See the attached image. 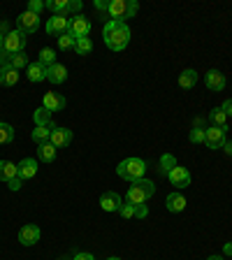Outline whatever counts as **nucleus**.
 I'll return each instance as SVG.
<instances>
[{
	"instance_id": "obj_1",
	"label": "nucleus",
	"mask_w": 232,
	"mask_h": 260,
	"mask_svg": "<svg viewBox=\"0 0 232 260\" xmlns=\"http://www.w3.org/2000/svg\"><path fill=\"white\" fill-rule=\"evenodd\" d=\"M103 38L112 51H123L130 44V28L123 21H107L103 28Z\"/></svg>"
},
{
	"instance_id": "obj_2",
	"label": "nucleus",
	"mask_w": 232,
	"mask_h": 260,
	"mask_svg": "<svg viewBox=\"0 0 232 260\" xmlns=\"http://www.w3.org/2000/svg\"><path fill=\"white\" fill-rule=\"evenodd\" d=\"M146 160H142V158H125V160H121L119 165H116V174H119L123 181H130V184H135V181H140V179H144L146 174Z\"/></svg>"
},
{
	"instance_id": "obj_3",
	"label": "nucleus",
	"mask_w": 232,
	"mask_h": 260,
	"mask_svg": "<svg viewBox=\"0 0 232 260\" xmlns=\"http://www.w3.org/2000/svg\"><path fill=\"white\" fill-rule=\"evenodd\" d=\"M137 12H140V3L137 0H109L107 16H109V21L125 23V19H132Z\"/></svg>"
},
{
	"instance_id": "obj_4",
	"label": "nucleus",
	"mask_w": 232,
	"mask_h": 260,
	"mask_svg": "<svg viewBox=\"0 0 232 260\" xmlns=\"http://www.w3.org/2000/svg\"><path fill=\"white\" fill-rule=\"evenodd\" d=\"M153 193H156L153 181H149V179H140V181H135V184L128 188V193H125V202H130V205H146V202L153 198Z\"/></svg>"
},
{
	"instance_id": "obj_5",
	"label": "nucleus",
	"mask_w": 232,
	"mask_h": 260,
	"mask_svg": "<svg viewBox=\"0 0 232 260\" xmlns=\"http://www.w3.org/2000/svg\"><path fill=\"white\" fill-rule=\"evenodd\" d=\"M26 42H28V38H26V32H21L19 28L16 30H12L10 35H5V40H3V49H5L7 54H19V51H26Z\"/></svg>"
},
{
	"instance_id": "obj_6",
	"label": "nucleus",
	"mask_w": 232,
	"mask_h": 260,
	"mask_svg": "<svg viewBox=\"0 0 232 260\" xmlns=\"http://www.w3.org/2000/svg\"><path fill=\"white\" fill-rule=\"evenodd\" d=\"M40 19H42V16H38V14H32V12H21V14H19V19H16V28H19V30L21 32H26V35H30V32H38L40 30Z\"/></svg>"
},
{
	"instance_id": "obj_7",
	"label": "nucleus",
	"mask_w": 232,
	"mask_h": 260,
	"mask_svg": "<svg viewBox=\"0 0 232 260\" xmlns=\"http://www.w3.org/2000/svg\"><path fill=\"white\" fill-rule=\"evenodd\" d=\"M227 142L225 135V128H218V125H209L205 130V144L209 149H223V144Z\"/></svg>"
},
{
	"instance_id": "obj_8",
	"label": "nucleus",
	"mask_w": 232,
	"mask_h": 260,
	"mask_svg": "<svg viewBox=\"0 0 232 260\" xmlns=\"http://www.w3.org/2000/svg\"><path fill=\"white\" fill-rule=\"evenodd\" d=\"M44 30H47V35H63V32L70 30V19L65 14H54L51 19L47 21V26H44Z\"/></svg>"
},
{
	"instance_id": "obj_9",
	"label": "nucleus",
	"mask_w": 232,
	"mask_h": 260,
	"mask_svg": "<svg viewBox=\"0 0 232 260\" xmlns=\"http://www.w3.org/2000/svg\"><path fill=\"white\" fill-rule=\"evenodd\" d=\"M40 237H42V230H40V225H35V223H28V225H23L21 230H19V242H21L23 246H35V244L40 242Z\"/></svg>"
},
{
	"instance_id": "obj_10",
	"label": "nucleus",
	"mask_w": 232,
	"mask_h": 260,
	"mask_svg": "<svg viewBox=\"0 0 232 260\" xmlns=\"http://www.w3.org/2000/svg\"><path fill=\"white\" fill-rule=\"evenodd\" d=\"M168 179L174 188H188L190 186V172L186 168H179V165H174V168L170 170Z\"/></svg>"
},
{
	"instance_id": "obj_11",
	"label": "nucleus",
	"mask_w": 232,
	"mask_h": 260,
	"mask_svg": "<svg viewBox=\"0 0 232 260\" xmlns=\"http://www.w3.org/2000/svg\"><path fill=\"white\" fill-rule=\"evenodd\" d=\"M70 32L75 35L77 40L79 38H88V32H91V21H88L84 14H77L70 19Z\"/></svg>"
},
{
	"instance_id": "obj_12",
	"label": "nucleus",
	"mask_w": 232,
	"mask_h": 260,
	"mask_svg": "<svg viewBox=\"0 0 232 260\" xmlns=\"http://www.w3.org/2000/svg\"><path fill=\"white\" fill-rule=\"evenodd\" d=\"M121 205H123V200H121V195L114 193V190H107V193L100 195V207H103L105 211H109V214H119Z\"/></svg>"
},
{
	"instance_id": "obj_13",
	"label": "nucleus",
	"mask_w": 232,
	"mask_h": 260,
	"mask_svg": "<svg viewBox=\"0 0 232 260\" xmlns=\"http://www.w3.org/2000/svg\"><path fill=\"white\" fill-rule=\"evenodd\" d=\"M38 165H40L38 158H23L21 162H16V168H19L16 177L21 179V181H28V179H32L38 174Z\"/></svg>"
},
{
	"instance_id": "obj_14",
	"label": "nucleus",
	"mask_w": 232,
	"mask_h": 260,
	"mask_svg": "<svg viewBox=\"0 0 232 260\" xmlns=\"http://www.w3.org/2000/svg\"><path fill=\"white\" fill-rule=\"evenodd\" d=\"M121 218H146L149 216V209L146 205H130V202H123L119 209Z\"/></svg>"
},
{
	"instance_id": "obj_15",
	"label": "nucleus",
	"mask_w": 232,
	"mask_h": 260,
	"mask_svg": "<svg viewBox=\"0 0 232 260\" xmlns=\"http://www.w3.org/2000/svg\"><path fill=\"white\" fill-rule=\"evenodd\" d=\"M65 98L60 95V93H56V91H49V93H44V98H42V107L44 109H49V112L54 114V112H60V109H65Z\"/></svg>"
},
{
	"instance_id": "obj_16",
	"label": "nucleus",
	"mask_w": 232,
	"mask_h": 260,
	"mask_svg": "<svg viewBox=\"0 0 232 260\" xmlns=\"http://www.w3.org/2000/svg\"><path fill=\"white\" fill-rule=\"evenodd\" d=\"M51 144L56 146V149H65V146L72 142V130L70 128H63V125H56L54 133H51Z\"/></svg>"
},
{
	"instance_id": "obj_17",
	"label": "nucleus",
	"mask_w": 232,
	"mask_h": 260,
	"mask_svg": "<svg viewBox=\"0 0 232 260\" xmlns=\"http://www.w3.org/2000/svg\"><path fill=\"white\" fill-rule=\"evenodd\" d=\"M205 84L211 91H223V88H225V75H223L221 70H207Z\"/></svg>"
},
{
	"instance_id": "obj_18",
	"label": "nucleus",
	"mask_w": 232,
	"mask_h": 260,
	"mask_svg": "<svg viewBox=\"0 0 232 260\" xmlns=\"http://www.w3.org/2000/svg\"><path fill=\"white\" fill-rule=\"evenodd\" d=\"M68 79V68L60 63H54L47 68V81H51V84H63V81Z\"/></svg>"
},
{
	"instance_id": "obj_19",
	"label": "nucleus",
	"mask_w": 232,
	"mask_h": 260,
	"mask_svg": "<svg viewBox=\"0 0 232 260\" xmlns=\"http://www.w3.org/2000/svg\"><path fill=\"white\" fill-rule=\"evenodd\" d=\"M19 70H14L12 65H3L0 68V86H14L19 84Z\"/></svg>"
},
{
	"instance_id": "obj_20",
	"label": "nucleus",
	"mask_w": 232,
	"mask_h": 260,
	"mask_svg": "<svg viewBox=\"0 0 232 260\" xmlns=\"http://www.w3.org/2000/svg\"><path fill=\"white\" fill-rule=\"evenodd\" d=\"M186 198L181 193H170L168 195V200H165V207H168V211H172V214H179V211H184L186 209Z\"/></svg>"
},
{
	"instance_id": "obj_21",
	"label": "nucleus",
	"mask_w": 232,
	"mask_h": 260,
	"mask_svg": "<svg viewBox=\"0 0 232 260\" xmlns=\"http://www.w3.org/2000/svg\"><path fill=\"white\" fill-rule=\"evenodd\" d=\"M26 77H28V81H32V84H38V81H42V79H47V68H44L42 63H30L26 68Z\"/></svg>"
},
{
	"instance_id": "obj_22",
	"label": "nucleus",
	"mask_w": 232,
	"mask_h": 260,
	"mask_svg": "<svg viewBox=\"0 0 232 260\" xmlns=\"http://www.w3.org/2000/svg\"><path fill=\"white\" fill-rule=\"evenodd\" d=\"M16 174H19V168H16V162H12V160H0V181L10 184L12 179H16Z\"/></svg>"
},
{
	"instance_id": "obj_23",
	"label": "nucleus",
	"mask_w": 232,
	"mask_h": 260,
	"mask_svg": "<svg viewBox=\"0 0 232 260\" xmlns=\"http://www.w3.org/2000/svg\"><path fill=\"white\" fill-rule=\"evenodd\" d=\"M56 149L51 142H44V144H38V160L42 162H54L56 160Z\"/></svg>"
},
{
	"instance_id": "obj_24",
	"label": "nucleus",
	"mask_w": 232,
	"mask_h": 260,
	"mask_svg": "<svg viewBox=\"0 0 232 260\" xmlns=\"http://www.w3.org/2000/svg\"><path fill=\"white\" fill-rule=\"evenodd\" d=\"M56 125H35V130H32V142L35 144H44V142L51 140V133H54Z\"/></svg>"
},
{
	"instance_id": "obj_25",
	"label": "nucleus",
	"mask_w": 232,
	"mask_h": 260,
	"mask_svg": "<svg viewBox=\"0 0 232 260\" xmlns=\"http://www.w3.org/2000/svg\"><path fill=\"white\" fill-rule=\"evenodd\" d=\"M195 84H197V72L193 68H188V70H184L179 75V86L181 88H193Z\"/></svg>"
},
{
	"instance_id": "obj_26",
	"label": "nucleus",
	"mask_w": 232,
	"mask_h": 260,
	"mask_svg": "<svg viewBox=\"0 0 232 260\" xmlns=\"http://www.w3.org/2000/svg\"><path fill=\"white\" fill-rule=\"evenodd\" d=\"M44 7L51 10L54 14H68L70 12V0H47Z\"/></svg>"
},
{
	"instance_id": "obj_27",
	"label": "nucleus",
	"mask_w": 232,
	"mask_h": 260,
	"mask_svg": "<svg viewBox=\"0 0 232 260\" xmlns=\"http://www.w3.org/2000/svg\"><path fill=\"white\" fill-rule=\"evenodd\" d=\"M32 121H35V125H54V121H51V112L44 107H38L35 112H32Z\"/></svg>"
},
{
	"instance_id": "obj_28",
	"label": "nucleus",
	"mask_w": 232,
	"mask_h": 260,
	"mask_svg": "<svg viewBox=\"0 0 232 260\" xmlns=\"http://www.w3.org/2000/svg\"><path fill=\"white\" fill-rule=\"evenodd\" d=\"M38 63H42L44 68H49V65H54V63H58V60H56V49L44 47L42 51H40V56H38Z\"/></svg>"
},
{
	"instance_id": "obj_29",
	"label": "nucleus",
	"mask_w": 232,
	"mask_h": 260,
	"mask_svg": "<svg viewBox=\"0 0 232 260\" xmlns=\"http://www.w3.org/2000/svg\"><path fill=\"white\" fill-rule=\"evenodd\" d=\"M10 65L14 68V70L21 72L23 68H28V65H30V58H28L26 51H19V54H14V56L10 58Z\"/></svg>"
},
{
	"instance_id": "obj_30",
	"label": "nucleus",
	"mask_w": 232,
	"mask_h": 260,
	"mask_svg": "<svg viewBox=\"0 0 232 260\" xmlns=\"http://www.w3.org/2000/svg\"><path fill=\"white\" fill-rule=\"evenodd\" d=\"M75 51L79 56H88L93 51V42H91V38H79L75 42Z\"/></svg>"
},
{
	"instance_id": "obj_31",
	"label": "nucleus",
	"mask_w": 232,
	"mask_h": 260,
	"mask_svg": "<svg viewBox=\"0 0 232 260\" xmlns=\"http://www.w3.org/2000/svg\"><path fill=\"white\" fill-rule=\"evenodd\" d=\"M209 121L214 125H218V128H225L227 116H225V112H223L221 107H216V109H211V112H209Z\"/></svg>"
},
{
	"instance_id": "obj_32",
	"label": "nucleus",
	"mask_w": 232,
	"mask_h": 260,
	"mask_svg": "<svg viewBox=\"0 0 232 260\" xmlns=\"http://www.w3.org/2000/svg\"><path fill=\"white\" fill-rule=\"evenodd\" d=\"M75 42H77V38L72 35L70 30L68 32H63V35H58V49L60 51H68V49H75Z\"/></svg>"
},
{
	"instance_id": "obj_33",
	"label": "nucleus",
	"mask_w": 232,
	"mask_h": 260,
	"mask_svg": "<svg viewBox=\"0 0 232 260\" xmlns=\"http://www.w3.org/2000/svg\"><path fill=\"white\" fill-rule=\"evenodd\" d=\"M14 140V128L5 121H0V144H10Z\"/></svg>"
},
{
	"instance_id": "obj_34",
	"label": "nucleus",
	"mask_w": 232,
	"mask_h": 260,
	"mask_svg": "<svg viewBox=\"0 0 232 260\" xmlns=\"http://www.w3.org/2000/svg\"><path fill=\"white\" fill-rule=\"evenodd\" d=\"M174 165H177V158L174 156H162L160 158V172L165 174V177H168V172L174 168Z\"/></svg>"
},
{
	"instance_id": "obj_35",
	"label": "nucleus",
	"mask_w": 232,
	"mask_h": 260,
	"mask_svg": "<svg viewBox=\"0 0 232 260\" xmlns=\"http://www.w3.org/2000/svg\"><path fill=\"white\" fill-rule=\"evenodd\" d=\"M205 130L207 128H193L190 130V142H193V144H205Z\"/></svg>"
},
{
	"instance_id": "obj_36",
	"label": "nucleus",
	"mask_w": 232,
	"mask_h": 260,
	"mask_svg": "<svg viewBox=\"0 0 232 260\" xmlns=\"http://www.w3.org/2000/svg\"><path fill=\"white\" fill-rule=\"evenodd\" d=\"M42 10H47L42 0H30V3H28V12H32V14L40 16V14H42Z\"/></svg>"
},
{
	"instance_id": "obj_37",
	"label": "nucleus",
	"mask_w": 232,
	"mask_h": 260,
	"mask_svg": "<svg viewBox=\"0 0 232 260\" xmlns=\"http://www.w3.org/2000/svg\"><path fill=\"white\" fill-rule=\"evenodd\" d=\"M81 10H84V3H81V0H70V12L72 14H81Z\"/></svg>"
},
{
	"instance_id": "obj_38",
	"label": "nucleus",
	"mask_w": 232,
	"mask_h": 260,
	"mask_svg": "<svg viewBox=\"0 0 232 260\" xmlns=\"http://www.w3.org/2000/svg\"><path fill=\"white\" fill-rule=\"evenodd\" d=\"M93 7H95L97 12L107 14V10H109V0H95V3H93Z\"/></svg>"
},
{
	"instance_id": "obj_39",
	"label": "nucleus",
	"mask_w": 232,
	"mask_h": 260,
	"mask_svg": "<svg viewBox=\"0 0 232 260\" xmlns=\"http://www.w3.org/2000/svg\"><path fill=\"white\" fill-rule=\"evenodd\" d=\"M12 32V26H10V21L7 19H0V35L5 38V35H10Z\"/></svg>"
},
{
	"instance_id": "obj_40",
	"label": "nucleus",
	"mask_w": 232,
	"mask_h": 260,
	"mask_svg": "<svg viewBox=\"0 0 232 260\" xmlns=\"http://www.w3.org/2000/svg\"><path fill=\"white\" fill-rule=\"evenodd\" d=\"M10 58H12V54H7L5 49L0 47V68H3V65H10Z\"/></svg>"
},
{
	"instance_id": "obj_41",
	"label": "nucleus",
	"mask_w": 232,
	"mask_h": 260,
	"mask_svg": "<svg viewBox=\"0 0 232 260\" xmlns=\"http://www.w3.org/2000/svg\"><path fill=\"white\" fill-rule=\"evenodd\" d=\"M70 260H95L93 258V253H86V251H81V253H75Z\"/></svg>"
},
{
	"instance_id": "obj_42",
	"label": "nucleus",
	"mask_w": 232,
	"mask_h": 260,
	"mask_svg": "<svg viewBox=\"0 0 232 260\" xmlns=\"http://www.w3.org/2000/svg\"><path fill=\"white\" fill-rule=\"evenodd\" d=\"M221 109L225 112V116H232V98H227L225 103L221 105Z\"/></svg>"
},
{
	"instance_id": "obj_43",
	"label": "nucleus",
	"mask_w": 232,
	"mask_h": 260,
	"mask_svg": "<svg viewBox=\"0 0 232 260\" xmlns=\"http://www.w3.org/2000/svg\"><path fill=\"white\" fill-rule=\"evenodd\" d=\"M7 186H10V190H19V188H21V186H23V181H21V179H19V177H16V179H12V181H10V184H7Z\"/></svg>"
},
{
	"instance_id": "obj_44",
	"label": "nucleus",
	"mask_w": 232,
	"mask_h": 260,
	"mask_svg": "<svg viewBox=\"0 0 232 260\" xmlns=\"http://www.w3.org/2000/svg\"><path fill=\"white\" fill-rule=\"evenodd\" d=\"M223 151H225L227 156H232V142H230V140H227L225 144H223Z\"/></svg>"
},
{
	"instance_id": "obj_45",
	"label": "nucleus",
	"mask_w": 232,
	"mask_h": 260,
	"mask_svg": "<svg viewBox=\"0 0 232 260\" xmlns=\"http://www.w3.org/2000/svg\"><path fill=\"white\" fill-rule=\"evenodd\" d=\"M223 253H225V255H232V242H227L225 246H223Z\"/></svg>"
},
{
	"instance_id": "obj_46",
	"label": "nucleus",
	"mask_w": 232,
	"mask_h": 260,
	"mask_svg": "<svg viewBox=\"0 0 232 260\" xmlns=\"http://www.w3.org/2000/svg\"><path fill=\"white\" fill-rule=\"evenodd\" d=\"M195 128H205V121H202V119H195Z\"/></svg>"
},
{
	"instance_id": "obj_47",
	"label": "nucleus",
	"mask_w": 232,
	"mask_h": 260,
	"mask_svg": "<svg viewBox=\"0 0 232 260\" xmlns=\"http://www.w3.org/2000/svg\"><path fill=\"white\" fill-rule=\"evenodd\" d=\"M207 260H223V255H209Z\"/></svg>"
},
{
	"instance_id": "obj_48",
	"label": "nucleus",
	"mask_w": 232,
	"mask_h": 260,
	"mask_svg": "<svg viewBox=\"0 0 232 260\" xmlns=\"http://www.w3.org/2000/svg\"><path fill=\"white\" fill-rule=\"evenodd\" d=\"M107 260H121V258H116V255H112V258H107Z\"/></svg>"
},
{
	"instance_id": "obj_49",
	"label": "nucleus",
	"mask_w": 232,
	"mask_h": 260,
	"mask_svg": "<svg viewBox=\"0 0 232 260\" xmlns=\"http://www.w3.org/2000/svg\"><path fill=\"white\" fill-rule=\"evenodd\" d=\"M3 40H5V38H3V35H0V47H3Z\"/></svg>"
}]
</instances>
